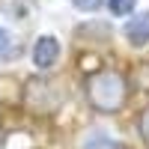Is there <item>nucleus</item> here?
Wrapping results in <instances>:
<instances>
[{
    "mask_svg": "<svg viewBox=\"0 0 149 149\" xmlns=\"http://www.w3.org/2000/svg\"><path fill=\"white\" fill-rule=\"evenodd\" d=\"M84 95L98 113H116L128 98V84L116 69H98L84 84Z\"/></svg>",
    "mask_w": 149,
    "mask_h": 149,
    "instance_id": "obj_1",
    "label": "nucleus"
},
{
    "mask_svg": "<svg viewBox=\"0 0 149 149\" xmlns=\"http://www.w3.org/2000/svg\"><path fill=\"white\" fill-rule=\"evenodd\" d=\"M63 98H66L63 86L57 81H48V78H33L24 86V102L33 110H39V113H54L63 104Z\"/></svg>",
    "mask_w": 149,
    "mask_h": 149,
    "instance_id": "obj_2",
    "label": "nucleus"
},
{
    "mask_svg": "<svg viewBox=\"0 0 149 149\" xmlns=\"http://www.w3.org/2000/svg\"><path fill=\"white\" fill-rule=\"evenodd\" d=\"M57 60H60V42L54 36H39L33 42V66L39 72H48L57 66Z\"/></svg>",
    "mask_w": 149,
    "mask_h": 149,
    "instance_id": "obj_3",
    "label": "nucleus"
},
{
    "mask_svg": "<svg viewBox=\"0 0 149 149\" xmlns=\"http://www.w3.org/2000/svg\"><path fill=\"white\" fill-rule=\"evenodd\" d=\"M122 36L128 39L131 48H143V45H149V9L134 12V15L125 21V27H122Z\"/></svg>",
    "mask_w": 149,
    "mask_h": 149,
    "instance_id": "obj_4",
    "label": "nucleus"
},
{
    "mask_svg": "<svg viewBox=\"0 0 149 149\" xmlns=\"http://www.w3.org/2000/svg\"><path fill=\"white\" fill-rule=\"evenodd\" d=\"M102 3L107 6L110 15H116V18H125L134 12V6H137V0H102Z\"/></svg>",
    "mask_w": 149,
    "mask_h": 149,
    "instance_id": "obj_5",
    "label": "nucleus"
},
{
    "mask_svg": "<svg viewBox=\"0 0 149 149\" xmlns=\"http://www.w3.org/2000/svg\"><path fill=\"white\" fill-rule=\"evenodd\" d=\"M86 149H131V146L119 143L113 137H104V134H93V137L86 140Z\"/></svg>",
    "mask_w": 149,
    "mask_h": 149,
    "instance_id": "obj_6",
    "label": "nucleus"
},
{
    "mask_svg": "<svg viewBox=\"0 0 149 149\" xmlns=\"http://www.w3.org/2000/svg\"><path fill=\"white\" fill-rule=\"evenodd\" d=\"M12 57H18V45L12 42V36L0 27V60H12Z\"/></svg>",
    "mask_w": 149,
    "mask_h": 149,
    "instance_id": "obj_7",
    "label": "nucleus"
},
{
    "mask_svg": "<svg viewBox=\"0 0 149 149\" xmlns=\"http://www.w3.org/2000/svg\"><path fill=\"white\" fill-rule=\"evenodd\" d=\"M137 128H140L143 143L149 146V107H143V113H140V119H137Z\"/></svg>",
    "mask_w": 149,
    "mask_h": 149,
    "instance_id": "obj_8",
    "label": "nucleus"
},
{
    "mask_svg": "<svg viewBox=\"0 0 149 149\" xmlns=\"http://www.w3.org/2000/svg\"><path fill=\"white\" fill-rule=\"evenodd\" d=\"M69 3H72L74 9H81V12H93L98 3H102V0H69Z\"/></svg>",
    "mask_w": 149,
    "mask_h": 149,
    "instance_id": "obj_9",
    "label": "nucleus"
}]
</instances>
